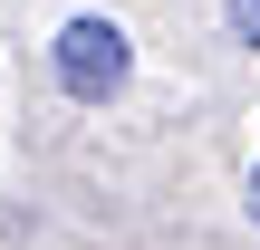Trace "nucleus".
Returning <instances> with one entry per match:
<instances>
[{
	"instance_id": "nucleus-1",
	"label": "nucleus",
	"mask_w": 260,
	"mask_h": 250,
	"mask_svg": "<svg viewBox=\"0 0 260 250\" xmlns=\"http://www.w3.org/2000/svg\"><path fill=\"white\" fill-rule=\"evenodd\" d=\"M48 58H58V87H68L77 106H106V96H125V77H135V48H125L116 19H68Z\"/></svg>"
},
{
	"instance_id": "nucleus-2",
	"label": "nucleus",
	"mask_w": 260,
	"mask_h": 250,
	"mask_svg": "<svg viewBox=\"0 0 260 250\" xmlns=\"http://www.w3.org/2000/svg\"><path fill=\"white\" fill-rule=\"evenodd\" d=\"M222 10H232V39H241V48H260V0H222Z\"/></svg>"
},
{
	"instance_id": "nucleus-3",
	"label": "nucleus",
	"mask_w": 260,
	"mask_h": 250,
	"mask_svg": "<svg viewBox=\"0 0 260 250\" xmlns=\"http://www.w3.org/2000/svg\"><path fill=\"white\" fill-rule=\"evenodd\" d=\"M251 212H260V173H251Z\"/></svg>"
}]
</instances>
